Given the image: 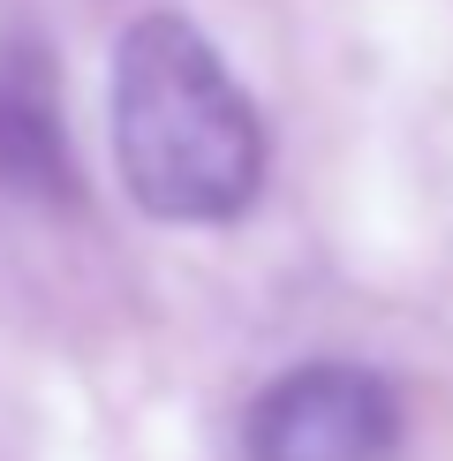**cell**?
I'll list each match as a JSON object with an SVG mask.
<instances>
[{
	"label": "cell",
	"mask_w": 453,
	"mask_h": 461,
	"mask_svg": "<svg viewBox=\"0 0 453 461\" xmlns=\"http://www.w3.org/2000/svg\"><path fill=\"white\" fill-rule=\"evenodd\" d=\"M0 182L23 197H76L61 122H53L46 91L23 76H0Z\"/></svg>",
	"instance_id": "obj_3"
},
{
	"label": "cell",
	"mask_w": 453,
	"mask_h": 461,
	"mask_svg": "<svg viewBox=\"0 0 453 461\" xmlns=\"http://www.w3.org/2000/svg\"><path fill=\"white\" fill-rule=\"evenodd\" d=\"M113 167L166 227H226L264 189V122L212 38L182 15H137L113 46Z\"/></svg>",
	"instance_id": "obj_1"
},
{
	"label": "cell",
	"mask_w": 453,
	"mask_h": 461,
	"mask_svg": "<svg viewBox=\"0 0 453 461\" xmlns=\"http://www.w3.org/2000/svg\"><path fill=\"white\" fill-rule=\"evenodd\" d=\"M250 461H393L401 401L363 363H295L250 401L242 424Z\"/></svg>",
	"instance_id": "obj_2"
}]
</instances>
